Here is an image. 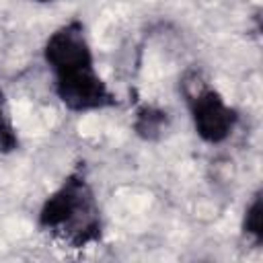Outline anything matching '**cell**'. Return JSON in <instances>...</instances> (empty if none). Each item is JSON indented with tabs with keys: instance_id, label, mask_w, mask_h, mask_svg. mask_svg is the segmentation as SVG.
Wrapping results in <instances>:
<instances>
[{
	"instance_id": "obj_2",
	"label": "cell",
	"mask_w": 263,
	"mask_h": 263,
	"mask_svg": "<svg viewBox=\"0 0 263 263\" xmlns=\"http://www.w3.org/2000/svg\"><path fill=\"white\" fill-rule=\"evenodd\" d=\"M39 224L72 247H84L101 234V212L82 175H70L43 203Z\"/></svg>"
},
{
	"instance_id": "obj_4",
	"label": "cell",
	"mask_w": 263,
	"mask_h": 263,
	"mask_svg": "<svg viewBox=\"0 0 263 263\" xmlns=\"http://www.w3.org/2000/svg\"><path fill=\"white\" fill-rule=\"evenodd\" d=\"M166 113L162 109H156V107H142L136 115V121H134V127L136 132L146 138V140H154L156 136L162 134V129L166 127Z\"/></svg>"
},
{
	"instance_id": "obj_7",
	"label": "cell",
	"mask_w": 263,
	"mask_h": 263,
	"mask_svg": "<svg viewBox=\"0 0 263 263\" xmlns=\"http://www.w3.org/2000/svg\"><path fill=\"white\" fill-rule=\"evenodd\" d=\"M35 2H51V0H35Z\"/></svg>"
},
{
	"instance_id": "obj_5",
	"label": "cell",
	"mask_w": 263,
	"mask_h": 263,
	"mask_svg": "<svg viewBox=\"0 0 263 263\" xmlns=\"http://www.w3.org/2000/svg\"><path fill=\"white\" fill-rule=\"evenodd\" d=\"M16 146H18V138H16L12 119L6 109L4 92L0 88V152H12V150H16Z\"/></svg>"
},
{
	"instance_id": "obj_3",
	"label": "cell",
	"mask_w": 263,
	"mask_h": 263,
	"mask_svg": "<svg viewBox=\"0 0 263 263\" xmlns=\"http://www.w3.org/2000/svg\"><path fill=\"white\" fill-rule=\"evenodd\" d=\"M183 95L189 103L191 119L195 134L210 144L224 142L236 123V113L226 105V101L220 97L216 88L208 84V80L201 76V72L191 70L185 74L183 82Z\"/></svg>"
},
{
	"instance_id": "obj_1",
	"label": "cell",
	"mask_w": 263,
	"mask_h": 263,
	"mask_svg": "<svg viewBox=\"0 0 263 263\" xmlns=\"http://www.w3.org/2000/svg\"><path fill=\"white\" fill-rule=\"evenodd\" d=\"M43 58L53 72L55 92L70 111H95L115 103L107 84L95 70L92 51L78 21L55 29L43 47Z\"/></svg>"
},
{
	"instance_id": "obj_6",
	"label": "cell",
	"mask_w": 263,
	"mask_h": 263,
	"mask_svg": "<svg viewBox=\"0 0 263 263\" xmlns=\"http://www.w3.org/2000/svg\"><path fill=\"white\" fill-rule=\"evenodd\" d=\"M261 212H263V205H261V197L257 195L253 199V203L247 208V212H245V224H242L245 232L251 238H255L257 242L263 238V218H261Z\"/></svg>"
}]
</instances>
